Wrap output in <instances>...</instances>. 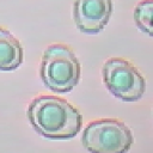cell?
<instances>
[{
  "label": "cell",
  "mask_w": 153,
  "mask_h": 153,
  "mask_svg": "<svg viewBox=\"0 0 153 153\" xmlns=\"http://www.w3.org/2000/svg\"><path fill=\"white\" fill-rule=\"evenodd\" d=\"M27 118L39 135L53 140L74 137L82 124L80 111L66 99L54 96H39L31 100Z\"/></svg>",
  "instance_id": "obj_1"
},
{
  "label": "cell",
  "mask_w": 153,
  "mask_h": 153,
  "mask_svg": "<svg viewBox=\"0 0 153 153\" xmlns=\"http://www.w3.org/2000/svg\"><path fill=\"white\" fill-rule=\"evenodd\" d=\"M41 79L56 93L72 91L79 82L81 66L75 54L65 44L49 45L41 61Z\"/></svg>",
  "instance_id": "obj_2"
},
{
  "label": "cell",
  "mask_w": 153,
  "mask_h": 153,
  "mask_svg": "<svg viewBox=\"0 0 153 153\" xmlns=\"http://www.w3.org/2000/svg\"><path fill=\"white\" fill-rule=\"evenodd\" d=\"M81 142L90 153H127L134 137L129 127L122 121L102 118L87 124Z\"/></svg>",
  "instance_id": "obj_3"
},
{
  "label": "cell",
  "mask_w": 153,
  "mask_h": 153,
  "mask_svg": "<svg viewBox=\"0 0 153 153\" xmlns=\"http://www.w3.org/2000/svg\"><path fill=\"white\" fill-rule=\"evenodd\" d=\"M106 88L118 99L124 102L139 100L146 91V80L139 69L129 61L111 57L102 69Z\"/></svg>",
  "instance_id": "obj_4"
},
{
  "label": "cell",
  "mask_w": 153,
  "mask_h": 153,
  "mask_svg": "<svg viewBox=\"0 0 153 153\" xmlns=\"http://www.w3.org/2000/svg\"><path fill=\"white\" fill-rule=\"evenodd\" d=\"M111 13L112 0H74L73 18L81 32H100L109 23Z\"/></svg>",
  "instance_id": "obj_5"
},
{
  "label": "cell",
  "mask_w": 153,
  "mask_h": 153,
  "mask_svg": "<svg viewBox=\"0 0 153 153\" xmlns=\"http://www.w3.org/2000/svg\"><path fill=\"white\" fill-rule=\"evenodd\" d=\"M24 60L20 42L6 29L0 26V71H14Z\"/></svg>",
  "instance_id": "obj_6"
},
{
  "label": "cell",
  "mask_w": 153,
  "mask_h": 153,
  "mask_svg": "<svg viewBox=\"0 0 153 153\" xmlns=\"http://www.w3.org/2000/svg\"><path fill=\"white\" fill-rule=\"evenodd\" d=\"M134 22L142 32L153 37V0H141L135 6Z\"/></svg>",
  "instance_id": "obj_7"
}]
</instances>
